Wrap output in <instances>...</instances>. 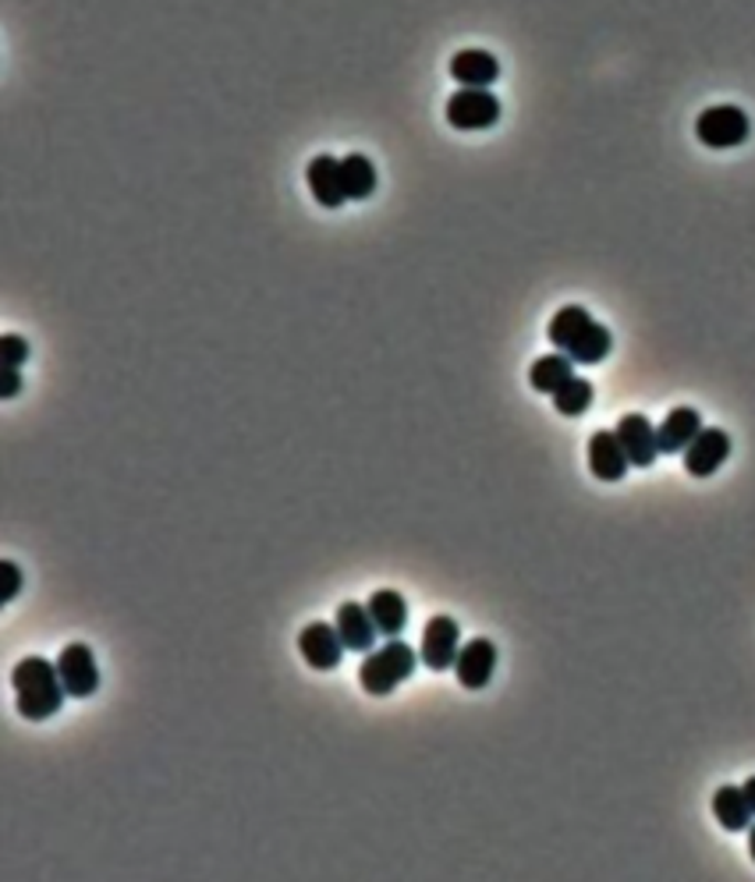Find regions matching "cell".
<instances>
[{"label":"cell","mask_w":755,"mask_h":882,"mask_svg":"<svg viewBox=\"0 0 755 882\" xmlns=\"http://www.w3.org/2000/svg\"><path fill=\"white\" fill-rule=\"evenodd\" d=\"M546 337H550V344L564 351L575 365H599L614 348L610 330L596 323L582 305H564L561 312H553Z\"/></svg>","instance_id":"6da1fadb"},{"label":"cell","mask_w":755,"mask_h":882,"mask_svg":"<svg viewBox=\"0 0 755 882\" xmlns=\"http://www.w3.org/2000/svg\"><path fill=\"white\" fill-rule=\"evenodd\" d=\"M11 684H14V702H19V712L25 720L40 723L50 720L54 712L64 705V681L57 663H50L43 656H25L14 663L11 670Z\"/></svg>","instance_id":"7a4b0ae2"},{"label":"cell","mask_w":755,"mask_h":882,"mask_svg":"<svg viewBox=\"0 0 755 882\" xmlns=\"http://www.w3.org/2000/svg\"><path fill=\"white\" fill-rule=\"evenodd\" d=\"M415 663H418V652L408 646V641L391 638L387 646L365 652L362 667H359V684L365 694L383 699V694H391L401 681H408V677L415 673Z\"/></svg>","instance_id":"3957f363"},{"label":"cell","mask_w":755,"mask_h":882,"mask_svg":"<svg viewBox=\"0 0 755 882\" xmlns=\"http://www.w3.org/2000/svg\"><path fill=\"white\" fill-rule=\"evenodd\" d=\"M748 131H752L748 114L742 107H734V104H720V107L702 110L699 121H695L699 142L710 146V149H734V146H742L748 139Z\"/></svg>","instance_id":"277c9868"},{"label":"cell","mask_w":755,"mask_h":882,"mask_svg":"<svg viewBox=\"0 0 755 882\" xmlns=\"http://www.w3.org/2000/svg\"><path fill=\"white\" fill-rule=\"evenodd\" d=\"M444 117L458 131H482L500 121V99L490 89H458L447 99Z\"/></svg>","instance_id":"5b68a950"},{"label":"cell","mask_w":755,"mask_h":882,"mask_svg":"<svg viewBox=\"0 0 755 882\" xmlns=\"http://www.w3.org/2000/svg\"><path fill=\"white\" fill-rule=\"evenodd\" d=\"M458 652H461V627L455 617L447 614H436L426 620V631H423V649H418V659L433 670V673H444L458 663Z\"/></svg>","instance_id":"8992f818"},{"label":"cell","mask_w":755,"mask_h":882,"mask_svg":"<svg viewBox=\"0 0 755 882\" xmlns=\"http://www.w3.org/2000/svg\"><path fill=\"white\" fill-rule=\"evenodd\" d=\"M344 641L338 635V624H323V620H312L301 627V635H298V652L301 659L312 667V670H320V673H330V670H338L341 667V659H344Z\"/></svg>","instance_id":"52a82bcc"},{"label":"cell","mask_w":755,"mask_h":882,"mask_svg":"<svg viewBox=\"0 0 755 882\" xmlns=\"http://www.w3.org/2000/svg\"><path fill=\"white\" fill-rule=\"evenodd\" d=\"M617 439H620V447H625L628 454V461L631 468H652L657 465V457H660V439H657V426L642 415V412H628V415H620L617 422Z\"/></svg>","instance_id":"ba28073f"},{"label":"cell","mask_w":755,"mask_h":882,"mask_svg":"<svg viewBox=\"0 0 755 882\" xmlns=\"http://www.w3.org/2000/svg\"><path fill=\"white\" fill-rule=\"evenodd\" d=\"M57 670H61L64 691H68L72 699H89V694L99 688V667H96L93 649L86 646V641H72V646H64V652L57 656Z\"/></svg>","instance_id":"9c48e42d"},{"label":"cell","mask_w":755,"mask_h":882,"mask_svg":"<svg viewBox=\"0 0 755 882\" xmlns=\"http://www.w3.org/2000/svg\"><path fill=\"white\" fill-rule=\"evenodd\" d=\"M727 457H731V436L724 429L702 426V433L684 450V471L695 475V479H710V475L724 468Z\"/></svg>","instance_id":"30bf717a"},{"label":"cell","mask_w":755,"mask_h":882,"mask_svg":"<svg viewBox=\"0 0 755 882\" xmlns=\"http://www.w3.org/2000/svg\"><path fill=\"white\" fill-rule=\"evenodd\" d=\"M493 670H497V646L490 638H472L468 646H461L458 663H455V673H458L461 688L482 691L486 684L493 681Z\"/></svg>","instance_id":"8fae6325"},{"label":"cell","mask_w":755,"mask_h":882,"mask_svg":"<svg viewBox=\"0 0 755 882\" xmlns=\"http://www.w3.org/2000/svg\"><path fill=\"white\" fill-rule=\"evenodd\" d=\"M306 181H309V189H312V199L320 202L323 210H338L348 202V192H344V174H341V160H333V157H316L309 160L306 167Z\"/></svg>","instance_id":"7c38bea8"},{"label":"cell","mask_w":755,"mask_h":882,"mask_svg":"<svg viewBox=\"0 0 755 882\" xmlns=\"http://www.w3.org/2000/svg\"><path fill=\"white\" fill-rule=\"evenodd\" d=\"M333 624H338V635H341V641H344L351 652H373L380 627H376L373 614H369V606H362V603H341Z\"/></svg>","instance_id":"4fadbf2b"},{"label":"cell","mask_w":755,"mask_h":882,"mask_svg":"<svg viewBox=\"0 0 755 882\" xmlns=\"http://www.w3.org/2000/svg\"><path fill=\"white\" fill-rule=\"evenodd\" d=\"M628 468H631V461H628L625 447H620L617 433H610V429L593 433V439H589V471L596 475V479L599 482H620Z\"/></svg>","instance_id":"5bb4252c"},{"label":"cell","mask_w":755,"mask_h":882,"mask_svg":"<svg viewBox=\"0 0 755 882\" xmlns=\"http://www.w3.org/2000/svg\"><path fill=\"white\" fill-rule=\"evenodd\" d=\"M450 78L465 89H486L500 78V64L486 50H458L450 57Z\"/></svg>","instance_id":"9a60e30c"},{"label":"cell","mask_w":755,"mask_h":882,"mask_svg":"<svg viewBox=\"0 0 755 882\" xmlns=\"http://www.w3.org/2000/svg\"><path fill=\"white\" fill-rule=\"evenodd\" d=\"M702 433V415L695 408H674L667 412V418L657 426L660 439V454H684L688 444Z\"/></svg>","instance_id":"2e32d148"},{"label":"cell","mask_w":755,"mask_h":882,"mask_svg":"<svg viewBox=\"0 0 755 882\" xmlns=\"http://www.w3.org/2000/svg\"><path fill=\"white\" fill-rule=\"evenodd\" d=\"M369 614H373L376 627H380V635H387V638H397L401 631H405V624H408V603L401 592L394 588H380L369 596Z\"/></svg>","instance_id":"e0dca14e"},{"label":"cell","mask_w":755,"mask_h":882,"mask_svg":"<svg viewBox=\"0 0 755 882\" xmlns=\"http://www.w3.org/2000/svg\"><path fill=\"white\" fill-rule=\"evenodd\" d=\"M713 816H716L720 826L731 829V833H742V829L752 826L755 811H752V805H748L745 790L727 784V787H720V790L713 794Z\"/></svg>","instance_id":"ac0fdd59"},{"label":"cell","mask_w":755,"mask_h":882,"mask_svg":"<svg viewBox=\"0 0 755 882\" xmlns=\"http://www.w3.org/2000/svg\"><path fill=\"white\" fill-rule=\"evenodd\" d=\"M575 376V362L567 359L564 351H553V354H543V359H535L532 369H529V383L532 390H540V394H557V390Z\"/></svg>","instance_id":"d6986e66"},{"label":"cell","mask_w":755,"mask_h":882,"mask_svg":"<svg viewBox=\"0 0 755 882\" xmlns=\"http://www.w3.org/2000/svg\"><path fill=\"white\" fill-rule=\"evenodd\" d=\"M341 174H344V192L348 199H369L376 192V167L362 152H351L341 160Z\"/></svg>","instance_id":"ffe728a7"},{"label":"cell","mask_w":755,"mask_h":882,"mask_svg":"<svg viewBox=\"0 0 755 882\" xmlns=\"http://www.w3.org/2000/svg\"><path fill=\"white\" fill-rule=\"evenodd\" d=\"M593 397H596L593 383L582 380V376H572L557 390V394H553V408H557L561 415H567V418H578V415H585L593 408Z\"/></svg>","instance_id":"44dd1931"},{"label":"cell","mask_w":755,"mask_h":882,"mask_svg":"<svg viewBox=\"0 0 755 882\" xmlns=\"http://www.w3.org/2000/svg\"><path fill=\"white\" fill-rule=\"evenodd\" d=\"M0 354H4V365L22 369V362H29V341H22L19 333H4L0 337Z\"/></svg>","instance_id":"7402d4cb"},{"label":"cell","mask_w":755,"mask_h":882,"mask_svg":"<svg viewBox=\"0 0 755 882\" xmlns=\"http://www.w3.org/2000/svg\"><path fill=\"white\" fill-rule=\"evenodd\" d=\"M0 574H4V592H0V603L8 606L22 592V571H19L14 560H0Z\"/></svg>","instance_id":"603a6c76"},{"label":"cell","mask_w":755,"mask_h":882,"mask_svg":"<svg viewBox=\"0 0 755 882\" xmlns=\"http://www.w3.org/2000/svg\"><path fill=\"white\" fill-rule=\"evenodd\" d=\"M19 390H22V372L4 365V390H0V397L11 401V397H19Z\"/></svg>","instance_id":"cb8c5ba5"},{"label":"cell","mask_w":755,"mask_h":882,"mask_svg":"<svg viewBox=\"0 0 755 882\" xmlns=\"http://www.w3.org/2000/svg\"><path fill=\"white\" fill-rule=\"evenodd\" d=\"M742 790H745V797H748V805H752V811H755V776H748L745 784H742Z\"/></svg>","instance_id":"d4e9b609"},{"label":"cell","mask_w":755,"mask_h":882,"mask_svg":"<svg viewBox=\"0 0 755 882\" xmlns=\"http://www.w3.org/2000/svg\"><path fill=\"white\" fill-rule=\"evenodd\" d=\"M748 851H752V861H755V822L748 826Z\"/></svg>","instance_id":"484cf974"}]
</instances>
